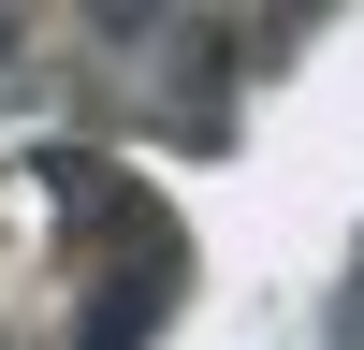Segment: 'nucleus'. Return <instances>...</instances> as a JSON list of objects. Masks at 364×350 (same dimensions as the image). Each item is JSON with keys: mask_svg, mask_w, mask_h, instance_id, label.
Segmentation results:
<instances>
[{"mask_svg": "<svg viewBox=\"0 0 364 350\" xmlns=\"http://www.w3.org/2000/svg\"><path fill=\"white\" fill-rule=\"evenodd\" d=\"M175 277H190V248H175V233H161V248H132L117 277H87L73 350H146V336H161V307H175Z\"/></svg>", "mask_w": 364, "mask_h": 350, "instance_id": "nucleus-1", "label": "nucleus"}, {"mask_svg": "<svg viewBox=\"0 0 364 350\" xmlns=\"http://www.w3.org/2000/svg\"><path fill=\"white\" fill-rule=\"evenodd\" d=\"M0 58H15V15H0Z\"/></svg>", "mask_w": 364, "mask_h": 350, "instance_id": "nucleus-2", "label": "nucleus"}]
</instances>
